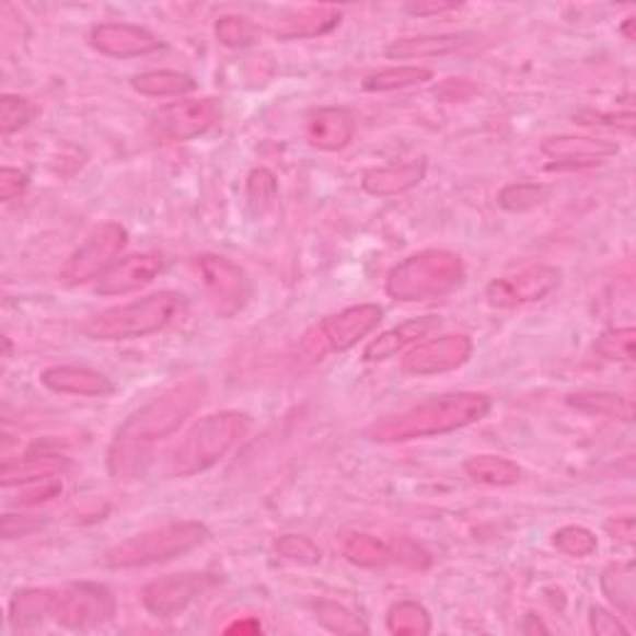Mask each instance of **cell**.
<instances>
[{"label":"cell","instance_id":"6da1fadb","mask_svg":"<svg viewBox=\"0 0 636 636\" xmlns=\"http://www.w3.org/2000/svg\"><path fill=\"white\" fill-rule=\"evenodd\" d=\"M490 408L493 401L485 393H450L375 420L366 430V436L375 442H405L446 436V432L467 428L483 420Z\"/></svg>","mask_w":636,"mask_h":636},{"label":"cell","instance_id":"7a4b0ae2","mask_svg":"<svg viewBox=\"0 0 636 636\" xmlns=\"http://www.w3.org/2000/svg\"><path fill=\"white\" fill-rule=\"evenodd\" d=\"M207 395L205 378H187V381L174 383L172 389L162 391L157 398L144 403L140 410H135L123 426L117 428L113 446L130 448L135 453L152 458V446L172 432H177L187 418H192Z\"/></svg>","mask_w":636,"mask_h":636},{"label":"cell","instance_id":"3957f363","mask_svg":"<svg viewBox=\"0 0 636 636\" xmlns=\"http://www.w3.org/2000/svg\"><path fill=\"white\" fill-rule=\"evenodd\" d=\"M187 311V299L180 291H157L123 307L105 309L82 324V334L92 340H132L157 334L180 321Z\"/></svg>","mask_w":636,"mask_h":636},{"label":"cell","instance_id":"277c9868","mask_svg":"<svg viewBox=\"0 0 636 636\" xmlns=\"http://www.w3.org/2000/svg\"><path fill=\"white\" fill-rule=\"evenodd\" d=\"M463 279L465 264L458 254L446 248H426L393 266L385 279V293L401 303L436 301L453 293Z\"/></svg>","mask_w":636,"mask_h":636},{"label":"cell","instance_id":"5b68a950","mask_svg":"<svg viewBox=\"0 0 636 636\" xmlns=\"http://www.w3.org/2000/svg\"><path fill=\"white\" fill-rule=\"evenodd\" d=\"M248 428H252V420L246 413L236 410L211 413V416L197 420L184 432L180 446L172 450L170 475L189 477L215 467L239 440L246 438Z\"/></svg>","mask_w":636,"mask_h":636},{"label":"cell","instance_id":"8992f818","mask_svg":"<svg viewBox=\"0 0 636 636\" xmlns=\"http://www.w3.org/2000/svg\"><path fill=\"white\" fill-rule=\"evenodd\" d=\"M209 537L211 532L205 522H167L109 547L103 555V565L109 569H135L157 565V562H170L201 547Z\"/></svg>","mask_w":636,"mask_h":636},{"label":"cell","instance_id":"52a82bcc","mask_svg":"<svg viewBox=\"0 0 636 636\" xmlns=\"http://www.w3.org/2000/svg\"><path fill=\"white\" fill-rule=\"evenodd\" d=\"M383 321V309L375 303H358L344 311L326 316L313 324L299 340V358L307 363L324 361L328 354H344L358 340L373 334Z\"/></svg>","mask_w":636,"mask_h":636},{"label":"cell","instance_id":"ba28073f","mask_svg":"<svg viewBox=\"0 0 636 636\" xmlns=\"http://www.w3.org/2000/svg\"><path fill=\"white\" fill-rule=\"evenodd\" d=\"M127 246V229L117 221H103V224L92 227L70 259L62 266L60 279L68 286H80L95 281L103 276L109 266H115V259Z\"/></svg>","mask_w":636,"mask_h":636},{"label":"cell","instance_id":"9c48e42d","mask_svg":"<svg viewBox=\"0 0 636 636\" xmlns=\"http://www.w3.org/2000/svg\"><path fill=\"white\" fill-rule=\"evenodd\" d=\"M117 602L107 587L95 582H76L60 589L53 620L70 632H90L113 622Z\"/></svg>","mask_w":636,"mask_h":636},{"label":"cell","instance_id":"30bf717a","mask_svg":"<svg viewBox=\"0 0 636 636\" xmlns=\"http://www.w3.org/2000/svg\"><path fill=\"white\" fill-rule=\"evenodd\" d=\"M221 107L215 97L180 100L157 109L150 123V132L157 142H189L207 135L219 123Z\"/></svg>","mask_w":636,"mask_h":636},{"label":"cell","instance_id":"8fae6325","mask_svg":"<svg viewBox=\"0 0 636 636\" xmlns=\"http://www.w3.org/2000/svg\"><path fill=\"white\" fill-rule=\"evenodd\" d=\"M197 271L211 307H215L219 316L232 319L234 313L242 311L248 303L252 284H248L242 266L232 259L219 254H201L197 259Z\"/></svg>","mask_w":636,"mask_h":636},{"label":"cell","instance_id":"7c38bea8","mask_svg":"<svg viewBox=\"0 0 636 636\" xmlns=\"http://www.w3.org/2000/svg\"><path fill=\"white\" fill-rule=\"evenodd\" d=\"M219 585L217 575L205 571H184V575L160 577L142 589V604L157 620H172L182 614L192 602Z\"/></svg>","mask_w":636,"mask_h":636},{"label":"cell","instance_id":"4fadbf2b","mask_svg":"<svg viewBox=\"0 0 636 636\" xmlns=\"http://www.w3.org/2000/svg\"><path fill=\"white\" fill-rule=\"evenodd\" d=\"M562 281V271L555 266L537 264L512 276H502L487 284L485 299L495 309H514L550 297Z\"/></svg>","mask_w":636,"mask_h":636},{"label":"cell","instance_id":"5bb4252c","mask_svg":"<svg viewBox=\"0 0 636 636\" xmlns=\"http://www.w3.org/2000/svg\"><path fill=\"white\" fill-rule=\"evenodd\" d=\"M473 338L465 334H448L440 338L423 340L410 348L401 361L403 373L410 375H438L458 371L460 366H465L473 356Z\"/></svg>","mask_w":636,"mask_h":636},{"label":"cell","instance_id":"9a60e30c","mask_svg":"<svg viewBox=\"0 0 636 636\" xmlns=\"http://www.w3.org/2000/svg\"><path fill=\"white\" fill-rule=\"evenodd\" d=\"M542 152L550 157L547 170H582L602 164L610 157L620 154V144L602 137H577V135H559L547 137L542 142Z\"/></svg>","mask_w":636,"mask_h":636},{"label":"cell","instance_id":"2e32d148","mask_svg":"<svg viewBox=\"0 0 636 636\" xmlns=\"http://www.w3.org/2000/svg\"><path fill=\"white\" fill-rule=\"evenodd\" d=\"M90 45L107 58H140L164 48L154 33L130 23H100L90 31Z\"/></svg>","mask_w":636,"mask_h":636},{"label":"cell","instance_id":"e0dca14e","mask_svg":"<svg viewBox=\"0 0 636 636\" xmlns=\"http://www.w3.org/2000/svg\"><path fill=\"white\" fill-rule=\"evenodd\" d=\"M164 271L162 254L147 252V254H132L127 259L117 262L115 266L100 276L95 284V291L100 297H123L137 289H144L147 284H152L157 276Z\"/></svg>","mask_w":636,"mask_h":636},{"label":"cell","instance_id":"ac0fdd59","mask_svg":"<svg viewBox=\"0 0 636 636\" xmlns=\"http://www.w3.org/2000/svg\"><path fill=\"white\" fill-rule=\"evenodd\" d=\"M356 119L346 107H319L307 117V140L324 152H338L351 144Z\"/></svg>","mask_w":636,"mask_h":636},{"label":"cell","instance_id":"d6986e66","mask_svg":"<svg viewBox=\"0 0 636 636\" xmlns=\"http://www.w3.org/2000/svg\"><path fill=\"white\" fill-rule=\"evenodd\" d=\"M340 11L336 5H309L299 8L281 21H276L271 27V35L279 41H307L328 35L340 25Z\"/></svg>","mask_w":636,"mask_h":636},{"label":"cell","instance_id":"ffe728a7","mask_svg":"<svg viewBox=\"0 0 636 636\" xmlns=\"http://www.w3.org/2000/svg\"><path fill=\"white\" fill-rule=\"evenodd\" d=\"M41 383L53 393L88 395V398H105L113 395L115 385L107 375L85 366H53L41 373Z\"/></svg>","mask_w":636,"mask_h":636},{"label":"cell","instance_id":"44dd1931","mask_svg":"<svg viewBox=\"0 0 636 636\" xmlns=\"http://www.w3.org/2000/svg\"><path fill=\"white\" fill-rule=\"evenodd\" d=\"M438 328H440V319L438 316H420V319L405 321V324L395 326L391 331H385V334L373 338L371 344L366 346L363 361L366 363L389 361V358L398 356L408 346L418 344L420 338H428L430 334H436Z\"/></svg>","mask_w":636,"mask_h":636},{"label":"cell","instance_id":"7402d4cb","mask_svg":"<svg viewBox=\"0 0 636 636\" xmlns=\"http://www.w3.org/2000/svg\"><path fill=\"white\" fill-rule=\"evenodd\" d=\"M428 162L416 160L408 164H391V167H371L363 172L361 187L371 197H398L416 189L426 180Z\"/></svg>","mask_w":636,"mask_h":636},{"label":"cell","instance_id":"603a6c76","mask_svg":"<svg viewBox=\"0 0 636 636\" xmlns=\"http://www.w3.org/2000/svg\"><path fill=\"white\" fill-rule=\"evenodd\" d=\"M58 589H41V587H25L18 589L11 599V610H8V622L15 632H27L43 624L48 616L55 614V604H58Z\"/></svg>","mask_w":636,"mask_h":636},{"label":"cell","instance_id":"cb8c5ba5","mask_svg":"<svg viewBox=\"0 0 636 636\" xmlns=\"http://www.w3.org/2000/svg\"><path fill=\"white\" fill-rule=\"evenodd\" d=\"M66 467H68V458H62L58 453H43V450L41 453H35L33 450L31 455L3 463V467H0V483H3V487L27 485L35 481H45V477L60 475Z\"/></svg>","mask_w":636,"mask_h":636},{"label":"cell","instance_id":"d4e9b609","mask_svg":"<svg viewBox=\"0 0 636 636\" xmlns=\"http://www.w3.org/2000/svg\"><path fill=\"white\" fill-rule=\"evenodd\" d=\"M473 33H458V35H418V38H401L393 41L385 55L389 58L408 60V58H442V55L463 50L465 45L473 43Z\"/></svg>","mask_w":636,"mask_h":636},{"label":"cell","instance_id":"484cf974","mask_svg":"<svg viewBox=\"0 0 636 636\" xmlns=\"http://www.w3.org/2000/svg\"><path fill=\"white\" fill-rule=\"evenodd\" d=\"M567 405H571L579 413H587V416H604L616 420L634 418V401L622 393L579 391L567 395Z\"/></svg>","mask_w":636,"mask_h":636},{"label":"cell","instance_id":"4316f807","mask_svg":"<svg viewBox=\"0 0 636 636\" xmlns=\"http://www.w3.org/2000/svg\"><path fill=\"white\" fill-rule=\"evenodd\" d=\"M340 555L351 562V565L366 567V569L385 567L393 562V550L385 545V542L366 532L340 534Z\"/></svg>","mask_w":636,"mask_h":636},{"label":"cell","instance_id":"83f0119b","mask_svg":"<svg viewBox=\"0 0 636 636\" xmlns=\"http://www.w3.org/2000/svg\"><path fill=\"white\" fill-rule=\"evenodd\" d=\"M130 85L144 97H182L197 88V80L177 70H152L135 76Z\"/></svg>","mask_w":636,"mask_h":636},{"label":"cell","instance_id":"f1b7e54d","mask_svg":"<svg viewBox=\"0 0 636 636\" xmlns=\"http://www.w3.org/2000/svg\"><path fill=\"white\" fill-rule=\"evenodd\" d=\"M463 467L467 477H473V481L481 485L507 487L518 485L522 481V467L500 455H475L465 460Z\"/></svg>","mask_w":636,"mask_h":636},{"label":"cell","instance_id":"f546056e","mask_svg":"<svg viewBox=\"0 0 636 636\" xmlns=\"http://www.w3.org/2000/svg\"><path fill=\"white\" fill-rule=\"evenodd\" d=\"M602 592L624 616H634L636 585L634 562H614L602 571Z\"/></svg>","mask_w":636,"mask_h":636},{"label":"cell","instance_id":"4dcf8cb0","mask_svg":"<svg viewBox=\"0 0 636 636\" xmlns=\"http://www.w3.org/2000/svg\"><path fill=\"white\" fill-rule=\"evenodd\" d=\"M385 626L395 636H428L432 629L430 614L420 602H413V599H403V602H395L389 616H385Z\"/></svg>","mask_w":636,"mask_h":636},{"label":"cell","instance_id":"1f68e13d","mask_svg":"<svg viewBox=\"0 0 636 636\" xmlns=\"http://www.w3.org/2000/svg\"><path fill=\"white\" fill-rule=\"evenodd\" d=\"M432 78V70L418 68V66H403V68H385L371 72V76L363 78V90L366 92H393V90H405V88H416L428 82Z\"/></svg>","mask_w":636,"mask_h":636},{"label":"cell","instance_id":"d6a6232c","mask_svg":"<svg viewBox=\"0 0 636 636\" xmlns=\"http://www.w3.org/2000/svg\"><path fill=\"white\" fill-rule=\"evenodd\" d=\"M313 614H316V622L328 629L331 634L340 636H356V634H368V624L361 616L354 614L348 606L338 602H328V599H321V602L313 604Z\"/></svg>","mask_w":636,"mask_h":636},{"label":"cell","instance_id":"836d02e7","mask_svg":"<svg viewBox=\"0 0 636 636\" xmlns=\"http://www.w3.org/2000/svg\"><path fill=\"white\" fill-rule=\"evenodd\" d=\"M547 197H550V189L545 187V184L514 182L500 189V195H497V205H500L505 211H514V215H520V211H530L534 207L545 205Z\"/></svg>","mask_w":636,"mask_h":636},{"label":"cell","instance_id":"e575fe53","mask_svg":"<svg viewBox=\"0 0 636 636\" xmlns=\"http://www.w3.org/2000/svg\"><path fill=\"white\" fill-rule=\"evenodd\" d=\"M276 197H279V182H276L271 170L256 167V170L248 172L246 205H248V209H252L254 217H264L266 211L274 207Z\"/></svg>","mask_w":636,"mask_h":636},{"label":"cell","instance_id":"d590c367","mask_svg":"<svg viewBox=\"0 0 636 636\" xmlns=\"http://www.w3.org/2000/svg\"><path fill=\"white\" fill-rule=\"evenodd\" d=\"M634 344H636V328L634 326L610 328L597 338L594 354L602 356L604 361L632 363L634 361Z\"/></svg>","mask_w":636,"mask_h":636},{"label":"cell","instance_id":"8d00e7d4","mask_svg":"<svg viewBox=\"0 0 636 636\" xmlns=\"http://www.w3.org/2000/svg\"><path fill=\"white\" fill-rule=\"evenodd\" d=\"M274 550L281 559L301 567H313L321 562V547L311 537H303V534H281Z\"/></svg>","mask_w":636,"mask_h":636},{"label":"cell","instance_id":"74e56055","mask_svg":"<svg viewBox=\"0 0 636 636\" xmlns=\"http://www.w3.org/2000/svg\"><path fill=\"white\" fill-rule=\"evenodd\" d=\"M215 35L224 48H248L256 43V25L242 15H221L215 25Z\"/></svg>","mask_w":636,"mask_h":636},{"label":"cell","instance_id":"f35d334b","mask_svg":"<svg viewBox=\"0 0 636 636\" xmlns=\"http://www.w3.org/2000/svg\"><path fill=\"white\" fill-rule=\"evenodd\" d=\"M555 547L562 552V555L567 557H589L597 552V537L592 530L582 528V524H567V528H562L555 532Z\"/></svg>","mask_w":636,"mask_h":636},{"label":"cell","instance_id":"ab89813d","mask_svg":"<svg viewBox=\"0 0 636 636\" xmlns=\"http://www.w3.org/2000/svg\"><path fill=\"white\" fill-rule=\"evenodd\" d=\"M31 119V103L21 95L0 97V132L13 135Z\"/></svg>","mask_w":636,"mask_h":636},{"label":"cell","instance_id":"60d3db41","mask_svg":"<svg viewBox=\"0 0 636 636\" xmlns=\"http://www.w3.org/2000/svg\"><path fill=\"white\" fill-rule=\"evenodd\" d=\"M62 493V483L60 477H45V481H35V483H27L21 485V495H18V505L21 507H35V505H45L55 500V497H60Z\"/></svg>","mask_w":636,"mask_h":636},{"label":"cell","instance_id":"b9f144b4","mask_svg":"<svg viewBox=\"0 0 636 636\" xmlns=\"http://www.w3.org/2000/svg\"><path fill=\"white\" fill-rule=\"evenodd\" d=\"M43 522L45 520L35 518V514H3V520H0V532H3V540L25 537V534L41 530Z\"/></svg>","mask_w":636,"mask_h":636},{"label":"cell","instance_id":"7bdbcfd3","mask_svg":"<svg viewBox=\"0 0 636 636\" xmlns=\"http://www.w3.org/2000/svg\"><path fill=\"white\" fill-rule=\"evenodd\" d=\"M393 550V562L398 559L403 565H408L410 569H428L430 567V555L420 545H416L413 540H398Z\"/></svg>","mask_w":636,"mask_h":636},{"label":"cell","instance_id":"ee69618b","mask_svg":"<svg viewBox=\"0 0 636 636\" xmlns=\"http://www.w3.org/2000/svg\"><path fill=\"white\" fill-rule=\"evenodd\" d=\"M589 629H592L597 636H626L629 629L616 620L612 612L602 610V606H592L589 610Z\"/></svg>","mask_w":636,"mask_h":636},{"label":"cell","instance_id":"f6af8a7d","mask_svg":"<svg viewBox=\"0 0 636 636\" xmlns=\"http://www.w3.org/2000/svg\"><path fill=\"white\" fill-rule=\"evenodd\" d=\"M473 95H477V85L465 78H450L436 88V97L442 103H465Z\"/></svg>","mask_w":636,"mask_h":636},{"label":"cell","instance_id":"bcb514c9","mask_svg":"<svg viewBox=\"0 0 636 636\" xmlns=\"http://www.w3.org/2000/svg\"><path fill=\"white\" fill-rule=\"evenodd\" d=\"M31 184V177L25 172L13 170V167H3L0 170V199L3 201H13L23 195Z\"/></svg>","mask_w":636,"mask_h":636},{"label":"cell","instance_id":"7dc6e473","mask_svg":"<svg viewBox=\"0 0 636 636\" xmlns=\"http://www.w3.org/2000/svg\"><path fill=\"white\" fill-rule=\"evenodd\" d=\"M634 518H629V514H626V518H614V520H610L604 524V530H606V534H610L612 540H616V542H622V545H632L634 542Z\"/></svg>","mask_w":636,"mask_h":636},{"label":"cell","instance_id":"c3c4849f","mask_svg":"<svg viewBox=\"0 0 636 636\" xmlns=\"http://www.w3.org/2000/svg\"><path fill=\"white\" fill-rule=\"evenodd\" d=\"M460 3H410L405 5V13L426 18V15H440V13H450L458 11Z\"/></svg>","mask_w":636,"mask_h":636},{"label":"cell","instance_id":"681fc988","mask_svg":"<svg viewBox=\"0 0 636 636\" xmlns=\"http://www.w3.org/2000/svg\"><path fill=\"white\" fill-rule=\"evenodd\" d=\"M224 634H239V636H256L262 634V624L254 616H244V620H236L229 626H224Z\"/></svg>","mask_w":636,"mask_h":636},{"label":"cell","instance_id":"f907efd6","mask_svg":"<svg viewBox=\"0 0 636 636\" xmlns=\"http://www.w3.org/2000/svg\"><path fill=\"white\" fill-rule=\"evenodd\" d=\"M520 632L530 636V634H547L550 629H547L545 624H542L540 616L528 614V616H524V620H522V624H520Z\"/></svg>","mask_w":636,"mask_h":636},{"label":"cell","instance_id":"816d5d0a","mask_svg":"<svg viewBox=\"0 0 636 636\" xmlns=\"http://www.w3.org/2000/svg\"><path fill=\"white\" fill-rule=\"evenodd\" d=\"M634 18H626V23L622 25V33H624V38L626 41H634Z\"/></svg>","mask_w":636,"mask_h":636}]
</instances>
